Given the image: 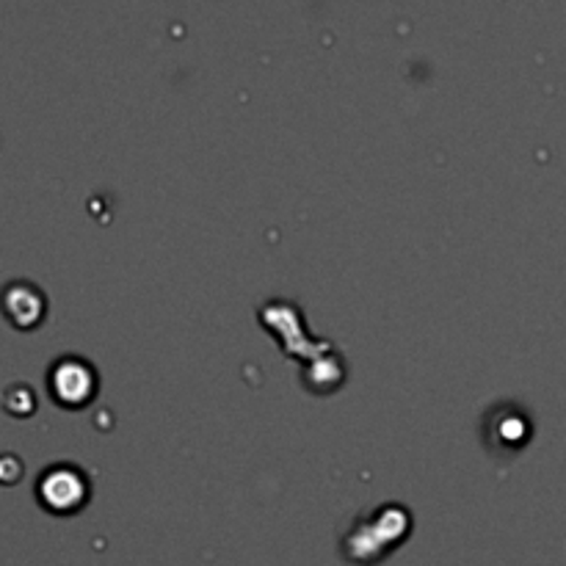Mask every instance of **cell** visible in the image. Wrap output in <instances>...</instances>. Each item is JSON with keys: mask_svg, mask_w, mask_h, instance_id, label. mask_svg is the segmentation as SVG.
Returning <instances> with one entry per match:
<instances>
[{"mask_svg": "<svg viewBox=\"0 0 566 566\" xmlns=\"http://www.w3.org/2000/svg\"><path fill=\"white\" fill-rule=\"evenodd\" d=\"M83 479L72 468H54L39 479V497L56 511H70L83 500Z\"/></svg>", "mask_w": 566, "mask_h": 566, "instance_id": "cell-1", "label": "cell"}, {"mask_svg": "<svg viewBox=\"0 0 566 566\" xmlns=\"http://www.w3.org/2000/svg\"><path fill=\"white\" fill-rule=\"evenodd\" d=\"M50 390L61 403H81L92 392V370L81 359H59L50 370Z\"/></svg>", "mask_w": 566, "mask_h": 566, "instance_id": "cell-2", "label": "cell"}, {"mask_svg": "<svg viewBox=\"0 0 566 566\" xmlns=\"http://www.w3.org/2000/svg\"><path fill=\"white\" fill-rule=\"evenodd\" d=\"M3 310L17 327H34L45 310V298L28 282H12L3 291Z\"/></svg>", "mask_w": 566, "mask_h": 566, "instance_id": "cell-3", "label": "cell"}]
</instances>
